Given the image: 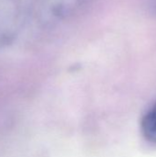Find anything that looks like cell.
Masks as SVG:
<instances>
[{
    "instance_id": "obj_1",
    "label": "cell",
    "mask_w": 156,
    "mask_h": 157,
    "mask_svg": "<svg viewBox=\"0 0 156 157\" xmlns=\"http://www.w3.org/2000/svg\"><path fill=\"white\" fill-rule=\"evenodd\" d=\"M22 0H0V47L16 40L24 22Z\"/></svg>"
},
{
    "instance_id": "obj_2",
    "label": "cell",
    "mask_w": 156,
    "mask_h": 157,
    "mask_svg": "<svg viewBox=\"0 0 156 157\" xmlns=\"http://www.w3.org/2000/svg\"><path fill=\"white\" fill-rule=\"evenodd\" d=\"M89 0H41V16L46 21L67 20L78 14Z\"/></svg>"
},
{
    "instance_id": "obj_3",
    "label": "cell",
    "mask_w": 156,
    "mask_h": 157,
    "mask_svg": "<svg viewBox=\"0 0 156 157\" xmlns=\"http://www.w3.org/2000/svg\"><path fill=\"white\" fill-rule=\"evenodd\" d=\"M141 131L143 138L148 143L156 144V102L143 117Z\"/></svg>"
},
{
    "instance_id": "obj_4",
    "label": "cell",
    "mask_w": 156,
    "mask_h": 157,
    "mask_svg": "<svg viewBox=\"0 0 156 157\" xmlns=\"http://www.w3.org/2000/svg\"><path fill=\"white\" fill-rule=\"evenodd\" d=\"M148 7H149L150 12L156 17V0H149Z\"/></svg>"
}]
</instances>
